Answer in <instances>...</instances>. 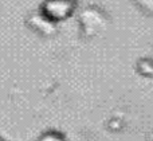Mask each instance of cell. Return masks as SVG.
Segmentation results:
<instances>
[{
	"mask_svg": "<svg viewBox=\"0 0 153 141\" xmlns=\"http://www.w3.org/2000/svg\"><path fill=\"white\" fill-rule=\"evenodd\" d=\"M40 141H63V140L58 133H46L45 136H42Z\"/></svg>",
	"mask_w": 153,
	"mask_h": 141,
	"instance_id": "obj_1",
	"label": "cell"
},
{
	"mask_svg": "<svg viewBox=\"0 0 153 141\" xmlns=\"http://www.w3.org/2000/svg\"><path fill=\"white\" fill-rule=\"evenodd\" d=\"M0 141H10V140H7V139H4V137L0 136Z\"/></svg>",
	"mask_w": 153,
	"mask_h": 141,
	"instance_id": "obj_2",
	"label": "cell"
}]
</instances>
